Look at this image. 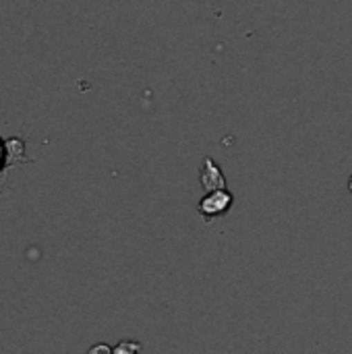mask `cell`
<instances>
[{
	"mask_svg": "<svg viewBox=\"0 0 352 354\" xmlns=\"http://www.w3.org/2000/svg\"><path fill=\"white\" fill-rule=\"evenodd\" d=\"M232 205H234V195L228 189H218V191H210L197 203V212H199V216L203 218L205 224H212L216 218L226 216Z\"/></svg>",
	"mask_w": 352,
	"mask_h": 354,
	"instance_id": "1",
	"label": "cell"
},
{
	"mask_svg": "<svg viewBox=\"0 0 352 354\" xmlns=\"http://www.w3.org/2000/svg\"><path fill=\"white\" fill-rule=\"evenodd\" d=\"M199 183L207 193L218 191V189H228V183H226V176H224L222 168L210 156L203 158V164L199 168Z\"/></svg>",
	"mask_w": 352,
	"mask_h": 354,
	"instance_id": "2",
	"label": "cell"
},
{
	"mask_svg": "<svg viewBox=\"0 0 352 354\" xmlns=\"http://www.w3.org/2000/svg\"><path fill=\"white\" fill-rule=\"evenodd\" d=\"M143 346L139 342H120L116 348H114V354H135L139 353Z\"/></svg>",
	"mask_w": 352,
	"mask_h": 354,
	"instance_id": "3",
	"label": "cell"
},
{
	"mask_svg": "<svg viewBox=\"0 0 352 354\" xmlns=\"http://www.w3.org/2000/svg\"><path fill=\"white\" fill-rule=\"evenodd\" d=\"M98 353H114V348H110V346H106V344H98V346H91L89 348V354H98Z\"/></svg>",
	"mask_w": 352,
	"mask_h": 354,
	"instance_id": "4",
	"label": "cell"
},
{
	"mask_svg": "<svg viewBox=\"0 0 352 354\" xmlns=\"http://www.w3.org/2000/svg\"><path fill=\"white\" fill-rule=\"evenodd\" d=\"M4 147H6V145L0 143V168H2V160H4Z\"/></svg>",
	"mask_w": 352,
	"mask_h": 354,
	"instance_id": "5",
	"label": "cell"
},
{
	"mask_svg": "<svg viewBox=\"0 0 352 354\" xmlns=\"http://www.w3.org/2000/svg\"><path fill=\"white\" fill-rule=\"evenodd\" d=\"M349 191H351V195H352V176L349 178Z\"/></svg>",
	"mask_w": 352,
	"mask_h": 354,
	"instance_id": "6",
	"label": "cell"
}]
</instances>
